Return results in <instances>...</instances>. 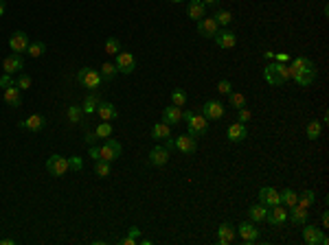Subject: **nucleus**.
I'll return each instance as SVG.
<instances>
[{"label":"nucleus","instance_id":"nucleus-1","mask_svg":"<svg viewBox=\"0 0 329 245\" xmlns=\"http://www.w3.org/2000/svg\"><path fill=\"white\" fill-rule=\"evenodd\" d=\"M263 77H266V81L270 85H281L285 81H292V70H290V66L277 61V64H268L263 68Z\"/></svg>","mask_w":329,"mask_h":245},{"label":"nucleus","instance_id":"nucleus-2","mask_svg":"<svg viewBox=\"0 0 329 245\" xmlns=\"http://www.w3.org/2000/svg\"><path fill=\"white\" fill-rule=\"evenodd\" d=\"M182 119H185L187 125H189V136L200 138L209 131V121H206L202 114H195V112H182Z\"/></svg>","mask_w":329,"mask_h":245},{"label":"nucleus","instance_id":"nucleus-3","mask_svg":"<svg viewBox=\"0 0 329 245\" xmlns=\"http://www.w3.org/2000/svg\"><path fill=\"white\" fill-rule=\"evenodd\" d=\"M77 81L84 85V88H88L90 92H97L101 88V83H103V77H101L99 70L90 68V66H86L77 73Z\"/></svg>","mask_w":329,"mask_h":245},{"label":"nucleus","instance_id":"nucleus-4","mask_svg":"<svg viewBox=\"0 0 329 245\" xmlns=\"http://www.w3.org/2000/svg\"><path fill=\"white\" fill-rule=\"evenodd\" d=\"M68 168H70L68 158L59 156V153H55V156H50L48 160H47V171L53 177H64L66 173H68Z\"/></svg>","mask_w":329,"mask_h":245},{"label":"nucleus","instance_id":"nucleus-5","mask_svg":"<svg viewBox=\"0 0 329 245\" xmlns=\"http://www.w3.org/2000/svg\"><path fill=\"white\" fill-rule=\"evenodd\" d=\"M114 57H116L114 66H116V70H119V73L132 75L136 70V57L132 53H128V50H121V53H116Z\"/></svg>","mask_w":329,"mask_h":245},{"label":"nucleus","instance_id":"nucleus-6","mask_svg":"<svg viewBox=\"0 0 329 245\" xmlns=\"http://www.w3.org/2000/svg\"><path fill=\"white\" fill-rule=\"evenodd\" d=\"M99 149H101V160H105V162H114L116 158H121V153H123L121 142L119 140H108V138H105L103 147H99Z\"/></svg>","mask_w":329,"mask_h":245},{"label":"nucleus","instance_id":"nucleus-7","mask_svg":"<svg viewBox=\"0 0 329 245\" xmlns=\"http://www.w3.org/2000/svg\"><path fill=\"white\" fill-rule=\"evenodd\" d=\"M202 116H204L206 121H220L222 116H224V103L222 101H206L204 105H202Z\"/></svg>","mask_w":329,"mask_h":245},{"label":"nucleus","instance_id":"nucleus-8","mask_svg":"<svg viewBox=\"0 0 329 245\" xmlns=\"http://www.w3.org/2000/svg\"><path fill=\"white\" fill-rule=\"evenodd\" d=\"M213 40H215V44L220 46V48H224V50L235 48V44H237V35L233 33L231 29H217V33L213 35Z\"/></svg>","mask_w":329,"mask_h":245},{"label":"nucleus","instance_id":"nucleus-9","mask_svg":"<svg viewBox=\"0 0 329 245\" xmlns=\"http://www.w3.org/2000/svg\"><path fill=\"white\" fill-rule=\"evenodd\" d=\"M266 221L270 223V226H283V223L287 221V210L281 206V204H277V206H270L266 212Z\"/></svg>","mask_w":329,"mask_h":245},{"label":"nucleus","instance_id":"nucleus-10","mask_svg":"<svg viewBox=\"0 0 329 245\" xmlns=\"http://www.w3.org/2000/svg\"><path fill=\"white\" fill-rule=\"evenodd\" d=\"M29 44H31V40H29V35L24 33V31H16V33L9 38V48H11L13 53H27Z\"/></svg>","mask_w":329,"mask_h":245},{"label":"nucleus","instance_id":"nucleus-11","mask_svg":"<svg viewBox=\"0 0 329 245\" xmlns=\"http://www.w3.org/2000/svg\"><path fill=\"white\" fill-rule=\"evenodd\" d=\"M18 125H20V129H27V131H42L47 127V119L42 114H31L29 119L20 121Z\"/></svg>","mask_w":329,"mask_h":245},{"label":"nucleus","instance_id":"nucleus-12","mask_svg":"<svg viewBox=\"0 0 329 245\" xmlns=\"http://www.w3.org/2000/svg\"><path fill=\"white\" fill-rule=\"evenodd\" d=\"M22 68H24V59H22V55H20V53H11L9 57H4V61H2V70L7 75H16Z\"/></svg>","mask_w":329,"mask_h":245},{"label":"nucleus","instance_id":"nucleus-13","mask_svg":"<svg viewBox=\"0 0 329 245\" xmlns=\"http://www.w3.org/2000/svg\"><path fill=\"white\" fill-rule=\"evenodd\" d=\"M149 164L151 166H165L169 162V149H165V145H156L149 151Z\"/></svg>","mask_w":329,"mask_h":245},{"label":"nucleus","instance_id":"nucleus-14","mask_svg":"<svg viewBox=\"0 0 329 245\" xmlns=\"http://www.w3.org/2000/svg\"><path fill=\"white\" fill-rule=\"evenodd\" d=\"M176 149H178L180 153H185V156H191V153L197 151V140L193 136H189V134L178 136V138H176Z\"/></svg>","mask_w":329,"mask_h":245},{"label":"nucleus","instance_id":"nucleus-15","mask_svg":"<svg viewBox=\"0 0 329 245\" xmlns=\"http://www.w3.org/2000/svg\"><path fill=\"white\" fill-rule=\"evenodd\" d=\"M259 204H263V206H277V204H281V195L277 188L272 186H263L259 191Z\"/></svg>","mask_w":329,"mask_h":245},{"label":"nucleus","instance_id":"nucleus-16","mask_svg":"<svg viewBox=\"0 0 329 245\" xmlns=\"http://www.w3.org/2000/svg\"><path fill=\"white\" fill-rule=\"evenodd\" d=\"M2 99H4V103H7V105L20 107V105H22V90H20L16 83L9 85V88H4V92H2Z\"/></svg>","mask_w":329,"mask_h":245},{"label":"nucleus","instance_id":"nucleus-17","mask_svg":"<svg viewBox=\"0 0 329 245\" xmlns=\"http://www.w3.org/2000/svg\"><path fill=\"white\" fill-rule=\"evenodd\" d=\"M237 234H239L246 243H252V241L259 239V228H257L252 221H244L239 228H237Z\"/></svg>","mask_w":329,"mask_h":245},{"label":"nucleus","instance_id":"nucleus-18","mask_svg":"<svg viewBox=\"0 0 329 245\" xmlns=\"http://www.w3.org/2000/svg\"><path fill=\"white\" fill-rule=\"evenodd\" d=\"M292 64H290V68L294 70V73H310V75H316V64H314L312 59H307V57H294V59H290Z\"/></svg>","mask_w":329,"mask_h":245},{"label":"nucleus","instance_id":"nucleus-19","mask_svg":"<svg viewBox=\"0 0 329 245\" xmlns=\"http://www.w3.org/2000/svg\"><path fill=\"white\" fill-rule=\"evenodd\" d=\"M235 234H237V230L233 228V223H222V226L217 228V243L231 245L233 241H235Z\"/></svg>","mask_w":329,"mask_h":245},{"label":"nucleus","instance_id":"nucleus-20","mask_svg":"<svg viewBox=\"0 0 329 245\" xmlns=\"http://www.w3.org/2000/svg\"><path fill=\"white\" fill-rule=\"evenodd\" d=\"M187 15H189L191 20H202L206 18V4L202 2V0H189V4H187Z\"/></svg>","mask_w":329,"mask_h":245},{"label":"nucleus","instance_id":"nucleus-21","mask_svg":"<svg viewBox=\"0 0 329 245\" xmlns=\"http://www.w3.org/2000/svg\"><path fill=\"white\" fill-rule=\"evenodd\" d=\"M217 22L213 18H202L197 20V33L202 35V38H213V35L217 33Z\"/></svg>","mask_w":329,"mask_h":245},{"label":"nucleus","instance_id":"nucleus-22","mask_svg":"<svg viewBox=\"0 0 329 245\" xmlns=\"http://www.w3.org/2000/svg\"><path fill=\"white\" fill-rule=\"evenodd\" d=\"M303 226H305V223H303ZM321 237H323V228H316V226L303 228V241L307 245H321Z\"/></svg>","mask_w":329,"mask_h":245},{"label":"nucleus","instance_id":"nucleus-23","mask_svg":"<svg viewBox=\"0 0 329 245\" xmlns=\"http://www.w3.org/2000/svg\"><path fill=\"white\" fill-rule=\"evenodd\" d=\"M180 121H182V107L169 105L163 110V122H167V125H178Z\"/></svg>","mask_w":329,"mask_h":245},{"label":"nucleus","instance_id":"nucleus-24","mask_svg":"<svg viewBox=\"0 0 329 245\" xmlns=\"http://www.w3.org/2000/svg\"><path fill=\"white\" fill-rule=\"evenodd\" d=\"M97 114H99L101 121H114L116 116H119V112H116V107L112 103H108V101H99Z\"/></svg>","mask_w":329,"mask_h":245},{"label":"nucleus","instance_id":"nucleus-25","mask_svg":"<svg viewBox=\"0 0 329 245\" xmlns=\"http://www.w3.org/2000/svg\"><path fill=\"white\" fill-rule=\"evenodd\" d=\"M246 136H248V129H246L244 122H233L229 127V140L231 142H241V140H246Z\"/></svg>","mask_w":329,"mask_h":245},{"label":"nucleus","instance_id":"nucleus-26","mask_svg":"<svg viewBox=\"0 0 329 245\" xmlns=\"http://www.w3.org/2000/svg\"><path fill=\"white\" fill-rule=\"evenodd\" d=\"M287 219L292 223H296V226H303V223H307V208H301L298 204H294L290 208V212H287Z\"/></svg>","mask_w":329,"mask_h":245},{"label":"nucleus","instance_id":"nucleus-27","mask_svg":"<svg viewBox=\"0 0 329 245\" xmlns=\"http://www.w3.org/2000/svg\"><path fill=\"white\" fill-rule=\"evenodd\" d=\"M266 212H268V206L255 204V206L248 208V219H250L252 223H261V221H266Z\"/></svg>","mask_w":329,"mask_h":245},{"label":"nucleus","instance_id":"nucleus-28","mask_svg":"<svg viewBox=\"0 0 329 245\" xmlns=\"http://www.w3.org/2000/svg\"><path fill=\"white\" fill-rule=\"evenodd\" d=\"M171 136V125H167V122H156L154 127H151V138L154 140H165V138Z\"/></svg>","mask_w":329,"mask_h":245},{"label":"nucleus","instance_id":"nucleus-29","mask_svg":"<svg viewBox=\"0 0 329 245\" xmlns=\"http://www.w3.org/2000/svg\"><path fill=\"white\" fill-rule=\"evenodd\" d=\"M314 202H316V193H314V191H303V193H298V197H296L298 206L307 208V210L314 206Z\"/></svg>","mask_w":329,"mask_h":245},{"label":"nucleus","instance_id":"nucleus-30","mask_svg":"<svg viewBox=\"0 0 329 245\" xmlns=\"http://www.w3.org/2000/svg\"><path fill=\"white\" fill-rule=\"evenodd\" d=\"M97 105H99V96H97V92H90L88 96H86V101H84V107H82V112L84 114H93V112H97Z\"/></svg>","mask_w":329,"mask_h":245},{"label":"nucleus","instance_id":"nucleus-31","mask_svg":"<svg viewBox=\"0 0 329 245\" xmlns=\"http://www.w3.org/2000/svg\"><path fill=\"white\" fill-rule=\"evenodd\" d=\"M290 70H292V68H290ZM292 81H296L298 85L307 88V85H312L314 81H316V75H310V73H294V70H292Z\"/></svg>","mask_w":329,"mask_h":245},{"label":"nucleus","instance_id":"nucleus-32","mask_svg":"<svg viewBox=\"0 0 329 245\" xmlns=\"http://www.w3.org/2000/svg\"><path fill=\"white\" fill-rule=\"evenodd\" d=\"M44 53H47V44H44V42H31L27 46V55H29V57H33V59L42 57Z\"/></svg>","mask_w":329,"mask_h":245},{"label":"nucleus","instance_id":"nucleus-33","mask_svg":"<svg viewBox=\"0 0 329 245\" xmlns=\"http://www.w3.org/2000/svg\"><path fill=\"white\" fill-rule=\"evenodd\" d=\"M281 195V206H287V208H292L296 204V197H298V193L296 191H292V188H285V191H281L279 193Z\"/></svg>","mask_w":329,"mask_h":245},{"label":"nucleus","instance_id":"nucleus-34","mask_svg":"<svg viewBox=\"0 0 329 245\" xmlns=\"http://www.w3.org/2000/svg\"><path fill=\"white\" fill-rule=\"evenodd\" d=\"M229 105L235 107V110L246 107V94H241V92H231V94H229Z\"/></svg>","mask_w":329,"mask_h":245},{"label":"nucleus","instance_id":"nucleus-35","mask_svg":"<svg viewBox=\"0 0 329 245\" xmlns=\"http://www.w3.org/2000/svg\"><path fill=\"white\" fill-rule=\"evenodd\" d=\"M213 20L217 22V27H229V24L233 22V13L226 11V9H220V11L213 15Z\"/></svg>","mask_w":329,"mask_h":245},{"label":"nucleus","instance_id":"nucleus-36","mask_svg":"<svg viewBox=\"0 0 329 245\" xmlns=\"http://www.w3.org/2000/svg\"><path fill=\"white\" fill-rule=\"evenodd\" d=\"M99 73H101V77H103L105 81H112L114 77L119 75V70H116V66H114V64H110V61H105V64L101 66V70H99Z\"/></svg>","mask_w":329,"mask_h":245},{"label":"nucleus","instance_id":"nucleus-37","mask_svg":"<svg viewBox=\"0 0 329 245\" xmlns=\"http://www.w3.org/2000/svg\"><path fill=\"white\" fill-rule=\"evenodd\" d=\"M94 134H97L99 140H105V138H110V136H112V125H110V121L99 122V127L94 129Z\"/></svg>","mask_w":329,"mask_h":245},{"label":"nucleus","instance_id":"nucleus-38","mask_svg":"<svg viewBox=\"0 0 329 245\" xmlns=\"http://www.w3.org/2000/svg\"><path fill=\"white\" fill-rule=\"evenodd\" d=\"M321 131H323V122L312 121L310 125H307V138H310V140H318V138H321Z\"/></svg>","mask_w":329,"mask_h":245},{"label":"nucleus","instance_id":"nucleus-39","mask_svg":"<svg viewBox=\"0 0 329 245\" xmlns=\"http://www.w3.org/2000/svg\"><path fill=\"white\" fill-rule=\"evenodd\" d=\"M171 103L178 105V107H182V105L187 103V92L182 90V88H176L174 92H171Z\"/></svg>","mask_w":329,"mask_h":245},{"label":"nucleus","instance_id":"nucleus-40","mask_svg":"<svg viewBox=\"0 0 329 245\" xmlns=\"http://www.w3.org/2000/svg\"><path fill=\"white\" fill-rule=\"evenodd\" d=\"M94 173H97V177H108L110 175V162L97 160L94 162Z\"/></svg>","mask_w":329,"mask_h":245},{"label":"nucleus","instance_id":"nucleus-41","mask_svg":"<svg viewBox=\"0 0 329 245\" xmlns=\"http://www.w3.org/2000/svg\"><path fill=\"white\" fill-rule=\"evenodd\" d=\"M105 53L108 55H116V53H121V42L116 38H108L105 40Z\"/></svg>","mask_w":329,"mask_h":245},{"label":"nucleus","instance_id":"nucleus-42","mask_svg":"<svg viewBox=\"0 0 329 245\" xmlns=\"http://www.w3.org/2000/svg\"><path fill=\"white\" fill-rule=\"evenodd\" d=\"M66 114H68L70 122H82V116H84V112H82V107H79V105H70Z\"/></svg>","mask_w":329,"mask_h":245},{"label":"nucleus","instance_id":"nucleus-43","mask_svg":"<svg viewBox=\"0 0 329 245\" xmlns=\"http://www.w3.org/2000/svg\"><path fill=\"white\" fill-rule=\"evenodd\" d=\"M31 83H33V79H31V75H18V79H16V85L20 90H29L31 88Z\"/></svg>","mask_w":329,"mask_h":245},{"label":"nucleus","instance_id":"nucleus-44","mask_svg":"<svg viewBox=\"0 0 329 245\" xmlns=\"http://www.w3.org/2000/svg\"><path fill=\"white\" fill-rule=\"evenodd\" d=\"M217 92H220V94H224V96H229L231 92H233V85H231V81H229V79H222L220 83H217Z\"/></svg>","mask_w":329,"mask_h":245},{"label":"nucleus","instance_id":"nucleus-45","mask_svg":"<svg viewBox=\"0 0 329 245\" xmlns=\"http://www.w3.org/2000/svg\"><path fill=\"white\" fill-rule=\"evenodd\" d=\"M68 164H70V168H73V171H82V168H84V160H82L79 156H73V158L68 160Z\"/></svg>","mask_w":329,"mask_h":245},{"label":"nucleus","instance_id":"nucleus-46","mask_svg":"<svg viewBox=\"0 0 329 245\" xmlns=\"http://www.w3.org/2000/svg\"><path fill=\"white\" fill-rule=\"evenodd\" d=\"M250 112H248L246 110V107H241V110H237V122H244V125H246V122L248 121H250Z\"/></svg>","mask_w":329,"mask_h":245},{"label":"nucleus","instance_id":"nucleus-47","mask_svg":"<svg viewBox=\"0 0 329 245\" xmlns=\"http://www.w3.org/2000/svg\"><path fill=\"white\" fill-rule=\"evenodd\" d=\"M13 83H16V79H11V75H7V73L0 75V88H9Z\"/></svg>","mask_w":329,"mask_h":245},{"label":"nucleus","instance_id":"nucleus-48","mask_svg":"<svg viewBox=\"0 0 329 245\" xmlns=\"http://www.w3.org/2000/svg\"><path fill=\"white\" fill-rule=\"evenodd\" d=\"M97 134H94V131H86V145L88 147H93V145H97Z\"/></svg>","mask_w":329,"mask_h":245},{"label":"nucleus","instance_id":"nucleus-49","mask_svg":"<svg viewBox=\"0 0 329 245\" xmlns=\"http://www.w3.org/2000/svg\"><path fill=\"white\" fill-rule=\"evenodd\" d=\"M90 158H93L94 162H97V160H101V149H99L97 145H93V147H90Z\"/></svg>","mask_w":329,"mask_h":245},{"label":"nucleus","instance_id":"nucleus-50","mask_svg":"<svg viewBox=\"0 0 329 245\" xmlns=\"http://www.w3.org/2000/svg\"><path fill=\"white\" fill-rule=\"evenodd\" d=\"M165 149H169V151H174L176 149V138L174 136H169V138H165Z\"/></svg>","mask_w":329,"mask_h":245},{"label":"nucleus","instance_id":"nucleus-51","mask_svg":"<svg viewBox=\"0 0 329 245\" xmlns=\"http://www.w3.org/2000/svg\"><path fill=\"white\" fill-rule=\"evenodd\" d=\"M128 237L139 239V237H141V230H139V228H130V234H128Z\"/></svg>","mask_w":329,"mask_h":245},{"label":"nucleus","instance_id":"nucleus-52","mask_svg":"<svg viewBox=\"0 0 329 245\" xmlns=\"http://www.w3.org/2000/svg\"><path fill=\"white\" fill-rule=\"evenodd\" d=\"M121 245H136V239L125 237V239H121Z\"/></svg>","mask_w":329,"mask_h":245},{"label":"nucleus","instance_id":"nucleus-53","mask_svg":"<svg viewBox=\"0 0 329 245\" xmlns=\"http://www.w3.org/2000/svg\"><path fill=\"white\" fill-rule=\"evenodd\" d=\"M202 2H204L206 7H217V4H220L222 0H202Z\"/></svg>","mask_w":329,"mask_h":245},{"label":"nucleus","instance_id":"nucleus-54","mask_svg":"<svg viewBox=\"0 0 329 245\" xmlns=\"http://www.w3.org/2000/svg\"><path fill=\"white\" fill-rule=\"evenodd\" d=\"M275 57H277V61H279V64H285V61H290V57H287V55H275Z\"/></svg>","mask_w":329,"mask_h":245},{"label":"nucleus","instance_id":"nucleus-55","mask_svg":"<svg viewBox=\"0 0 329 245\" xmlns=\"http://www.w3.org/2000/svg\"><path fill=\"white\" fill-rule=\"evenodd\" d=\"M321 223H323V228H329V214H327V212H323V219H321Z\"/></svg>","mask_w":329,"mask_h":245},{"label":"nucleus","instance_id":"nucleus-56","mask_svg":"<svg viewBox=\"0 0 329 245\" xmlns=\"http://www.w3.org/2000/svg\"><path fill=\"white\" fill-rule=\"evenodd\" d=\"M4 11H7V0H0V18L4 15Z\"/></svg>","mask_w":329,"mask_h":245},{"label":"nucleus","instance_id":"nucleus-57","mask_svg":"<svg viewBox=\"0 0 329 245\" xmlns=\"http://www.w3.org/2000/svg\"><path fill=\"white\" fill-rule=\"evenodd\" d=\"M0 245H16V239H0Z\"/></svg>","mask_w":329,"mask_h":245},{"label":"nucleus","instance_id":"nucleus-58","mask_svg":"<svg viewBox=\"0 0 329 245\" xmlns=\"http://www.w3.org/2000/svg\"><path fill=\"white\" fill-rule=\"evenodd\" d=\"M329 243V239H327V234H323V237H321V245H327Z\"/></svg>","mask_w":329,"mask_h":245},{"label":"nucleus","instance_id":"nucleus-59","mask_svg":"<svg viewBox=\"0 0 329 245\" xmlns=\"http://www.w3.org/2000/svg\"><path fill=\"white\" fill-rule=\"evenodd\" d=\"M171 2H176V4H178V2H182V0H171Z\"/></svg>","mask_w":329,"mask_h":245}]
</instances>
